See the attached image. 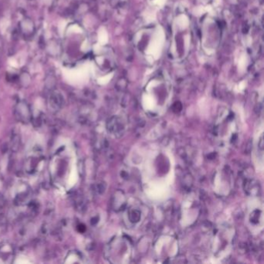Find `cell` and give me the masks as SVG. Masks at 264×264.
I'll return each mask as SVG.
<instances>
[]
</instances>
